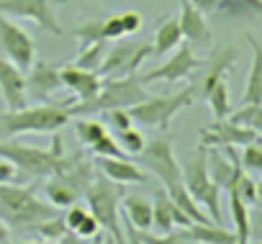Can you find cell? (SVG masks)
I'll use <instances>...</instances> for the list:
<instances>
[{"instance_id": "14", "label": "cell", "mask_w": 262, "mask_h": 244, "mask_svg": "<svg viewBox=\"0 0 262 244\" xmlns=\"http://www.w3.org/2000/svg\"><path fill=\"white\" fill-rule=\"evenodd\" d=\"M26 82V93L34 95L36 100H49L59 87H62V77H59V67L49 64V62H31V67L24 75Z\"/></svg>"}, {"instance_id": "48", "label": "cell", "mask_w": 262, "mask_h": 244, "mask_svg": "<svg viewBox=\"0 0 262 244\" xmlns=\"http://www.w3.org/2000/svg\"><path fill=\"white\" fill-rule=\"evenodd\" d=\"M93 244H116V241H113L108 234H95V236H93Z\"/></svg>"}, {"instance_id": "39", "label": "cell", "mask_w": 262, "mask_h": 244, "mask_svg": "<svg viewBox=\"0 0 262 244\" xmlns=\"http://www.w3.org/2000/svg\"><path fill=\"white\" fill-rule=\"evenodd\" d=\"M98 231H103V229H100V224L95 221V216H93L90 211H88V216H85V218L77 224V229H75V234L82 236V239H93Z\"/></svg>"}, {"instance_id": "50", "label": "cell", "mask_w": 262, "mask_h": 244, "mask_svg": "<svg viewBox=\"0 0 262 244\" xmlns=\"http://www.w3.org/2000/svg\"><path fill=\"white\" fill-rule=\"evenodd\" d=\"M259 3H262V0H259Z\"/></svg>"}, {"instance_id": "45", "label": "cell", "mask_w": 262, "mask_h": 244, "mask_svg": "<svg viewBox=\"0 0 262 244\" xmlns=\"http://www.w3.org/2000/svg\"><path fill=\"white\" fill-rule=\"evenodd\" d=\"M190 3H193L201 13H213V11H219V0H190Z\"/></svg>"}, {"instance_id": "19", "label": "cell", "mask_w": 262, "mask_h": 244, "mask_svg": "<svg viewBox=\"0 0 262 244\" xmlns=\"http://www.w3.org/2000/svg\"><path fill=\"white\" fill-rule=\"evenodd\" d=\"M239 59V49L234 47H221L216 49L208 59H203V82H201V95H206L219 80H226V72L234 67V62Z\"/></svg>"}, {"instance_id": "11", "label": "cell", "mask_w": 262, "mask_h": 244, "mask_svg": "<svg viewBox=\"0 0 262 244\" xmlns=\"http://www.w3.org/2000/svg\"><path fill=\"white\" fill-rule=\"evenodd\" d=\"M0 52L6 59H11L18 70H29L31 62L36 59V47L34 39L26 34L24 26H18L16 21H11L8 16L0 13Z\"/></svg>"}, {"instance_id": "36", "label": "cell", "mask_w": 262, "mask_h": 244, "mask_svg": "<svg viewBox=\"0 0 262 244\" xmlns=\"http://www.w3.org/2000/svg\"><path fill=\"white\" fill-rule=\"evenodd\" d=\"M90 152H93L95 157H128V154L121 149V144L116 142V137H111V134L100 137V139L90 147Z\"/></svg>"}, {"instance_id": "24", "label": "cell", "mask_w": 262, "mask_h": 244, "mask_svg": "<svg viewBox=\"0 0 262 244\" xmlns=\"http://www.w3.org/2000/svg\"><path fill=\"white\" fill-rule=\"evenodd\" d=\"M180 41H183V31H180L178 18L165 16V18L157 21V31H155V39H152V54H167L175 47H180Z\"/></svg>"}, {"instance_id": "4", "label": "cell", "mask_w": 262, "mask_h": 244, "mask_svg": "<svg viewBox=\"0 0 262 244\" xmlns=\"http://www.w3.org/2000/svg\"><path fill=\"white\" fill-rule=\"evenodd\" d=\"M85 198H88V211L95 216L100 229L116 244H126V231H123V224H121L123 188L118 183L108 180V178H93L90 185L85 188Z\"/></svg>"}, {"instance_id": "1", "label": "cell", "mask_w": 262, "mask_h": 244, "mask_svg": "<svg viewBox=\"0 0 262 244\" xmlns=\"http://www.w3.org/2000/svg\"><path fill=\"white\" fill-rule=\"evenodd\" d=\"M70 110L67 105H24L16 110H3L0 113V139H16L21 134H57L70 124Z\"/></svg>"}, {"instance_id": "6", "label": "cell", "mask_w": 262, "mask_h": 244, "mask_svg": "<svg viewBox=\"0 0 262 244\" xmlns=\"http://www.w3.org/2000/svg\"><path fill=\"white\" fill-rule=\"evenodd\" d=\"M0 157L8 160L16 170H24L29 175H59L70 157L62 154V139L54 137V147L52 149H36V147H26V144H16L13 139H0Z\"/></svg>"}, {"instance_id": "13", "label": "cell", "mask_w": 262, "mask_h": 244, "mask_svg": "<svg viewBox=\"0 0 262 244\" xmlns=\"http://www.w3.org/2000/svg\"><path fill=\"white\" fill-rule=\"evenodd\" d=\"M259 134L247 129V126H239L229 118H221V121H213L211 126H203L201 134H198V144L206 147V149H221V147H244V144H252L257 142Z\"/></svg>"}, {"instance_id": "23", "label": "cell", "mask_w": 262, "mask_h": 244, "mask_svg": "<svg viewBox=\"0 0 262 244\" xmlns=\"http://www.w3.org/2000/svg\"><path fill=\"white\" fill-rule=\"evenodd\" d=\"M247 41L252 47V67H249V75H247L242 103H262V44L252 34H247Z\"/></svg>"}, {"instance_id": "41", "label": "cell", "mask_w": 262, "mask_h": 244, "mask_svg": "<svg viewBox=\"0 0 262 244\" xmlns=\"http://www.w3.org/2000/svg\"><path fill=\"white\" fill-rule=\"evenodd\" d=\"M85 216H88V208H82V206L72 203V206H70V211H67V216H64V226H67L70 231H75V229H77V224H80Z\"/></svg>"}, {"instance_id": "27", "label": "cell", "mask_w": 262, "mask_h": 244, "mask_svg": "<svg viewBox=\"0 0 262 244\" xmlns=\"http://www.w3.org/2000/svg\"><path fill=\"white\" fill-rule=\"evenodd\" d=\"M203 98H206V103H208V108H211V113H213L216 121L229 118V113H231V98H229V82L226 80H219Z\"/></svg>"}, {"instance_id": "31", "label": "cell", "mask_w": 262, "mask_h": 244, "mask_svg": "<svg viewBox=\"0 0 262 244\" xmlns=\"http://www.w3.org/2000/svg\"><path fill=\"white\" fill-rule=\"evenodd\" d=\"M105 41H98V44H90V47H82L80 52H77V57H75V67H82V70H95L98 72V67H100V62H103V54H105V47H103Z\"/></svg>"}, {"instance_id": "42", "label": "cell", "mask_w": 262, "mask_h": 244, "mask_svg": "<svg viewBox=\"0 0 262 244\" xmlns=\"http://www.w3.org/2000/svg\"><path fill=\"white\" fill-rule=\"evenodd\" d=\"M226 8H231V11H252V13H262V3H259V0H229Z\"/></svg>"}, {"instance_id": "26", "label": "cell", "mask_w": 262, "mask_h": 244, "mask_svg": "<svg viewBox=\"0 0 262 244\" xmlns=\"http://www.w3.org/2000/svg\"><path fill=\"white\" fill-rule=\"evenodd\" d=\"M44 195H47V203H52L54 208H70L72 203H77V190L64 180V178H54L44 185Z\"/></svg>"}, {"instance_id": "43", "label": "cell", "mask_w": 262, "mask_h": 244, "mask_svg": "<svg viewBox=\"0 0 262 244\" xmlns=\"http://www.w3.org/2000/svg\"><path fill=\"white\" fill-rule=\"evenodd\" d=\"M13 180H16V167L0 157V183H13Z\"/></svg>"}, {"instance_id": "47", "label": "cell", "mask_w": 262, "mask_h": 244, "mask_svg": "<svg viewBox=\"0 0 262 244\" xmlns=\"http://www.w3.org/2000/svg\"><path fill=\"white\" fill-rule=\"evenodd\" d=\"M8 241H11V229H8V224L0 221V244H8Z\"/></svg>"}, {"instance_id": "10", "label": "cell", "mask_w": 262, "mask_h": 244, "mask_svg": "<svg viewBox=\"0 0 262 244\" xmlns=\"http://www.w3.org/2000/svg\"><path fill=\"white\" fill-rule=\"evenodd\" d=\"M152 57V44H137V41H118L111 47L108 54H103V62L98 67V75L105 77H126L137 75V70L144 64V59Z\"/></svg>"}, {"instance_id": "49", "label": "cell", "mask_w": 262, "mask_h": 244, "mask_svg": "<svg viewBox=\"0 0 262 244\" xmlns=\"http://www.w3.org/2000/svg\"><path fill=\"white\" fill-rule=\"evenodd\" d=\"M257 203H262V178H259V183H257Z\"/></svg>"}, {"instance_id": "37", "label": "cell", "mask_w": 262, "mask_h": 244, "mask_svg": "<svg viewBox=\"0 0 262 244\" xmlns=\"http://www.w3.org/2000/svg\"><path fill=\"white\" fill-rule=\"evenodd\" d=\"M142 244H188L180 231H167V234H147V231H137Z\"/></svg>"}, {"instance_id": "40", "label": "cell", "mask_w": 262, "mask_h": 244, "mask_svg": "<svg viewBox=\"0 0 262 244\" xmlns=\"http://www.w3.org/2000/svg\"><path fill=\"white\" fill-rule=\"evenodd\" d=\"M121 24H123V34L131 36V34H137V31L142 29L144 18H142L137 11H123V13H121Z\"/></svg>"}, {"instance_id": "15", "label": "cell", "mask_w": 262, "mask_h": 244, "mask_svg": "<svg viewBox=\"0 0 262 244\" xmlns=\"http://www.w3.org/2000/svg\"><path fill=\"white\" fill-rule=\"evenodd\" d=\"M178 24H180V31H183V39L188 44L195 47H211L213 44V34H211V26L206 21V13H201L190 0H183L180 3V16H178Z\"/></svg>"}, {"instance_id": "29", "label": "cell", "mask_w": 262, "mask_h": 244, "mask_svg": "<svg viewBox=\"0 0 262 244\" xmlns=\"http://www.w3.org/2000/svg\"><path fill=\"white\" fill-rule=\"evenodd\" d=\"M75 134H77V142L85 144V147H93L100 137L108 134V126L98 118H80L75 124Z\"/></svg>"}, {"instance_id": "2", "label": "cell", "mask_w": 262, "mask_h": 244, "mask_svg": "<svg viewBox=\"0 0 262 244\" xmlns=\"http://www.w3.org/2000/svg\"><path fill=\"white\" fill-rule=\"evenodd\" d=\"M57 216L52 203H44L36 195L34 185H11L0 183V221L18 229H31Z\"/></svg>"}, {"instance_id": "25", "label": "cell", "mask_w": 262, "mask_h": 244, "mask_svg": "<svg viewBox=\"0 0 262 244\" xmlns=\"http://www.w3.org/2000/svg\"><path fill=\"white\" fill-rule=\"evenodd\" d=\"M229 193V211H231V221H234V234H236V244H249L252 239V224H249V206L234 193V190H226Z\"/></svg>"}, {"instance_id": "38", "label": "cell", "mask_w": 262, "mask_h": 244, "mask_svg": "<svg viewBox=\"0 0 262 244\" xmlns=\"http://www.w3.org/2000/svg\"><path fill=\"white\" fill-rule=\"evenodd\" d=\"M103 36L105 41H116V39H123V24H121V13L118 16H111L103 21Z\"/></svg>"}, {"instance_id": "46", "label": "cell", "mask_w": 262, "mask_h": 244, "mask_svg": "<svg viewBox=\"0 0 262 244\" xmlns=\"http://www.w3.org/2000/svg\"><path fill=\"white\" fill-rule=\"evenodd\" d=\"M123 231H126V244H142V241H139V236H137V229L131 226V224H126V221H123Z\"/></svg>"}, {"instance_id": "34", "label": "cell", "mask_w": 262, "mask_h": 244, "mask_svg": "<svg viewBox=\"0 0 262 244\" xmlns=\"http://www.w3.org/2000/svg\"><path fill=\"white\" fill-rule=\"evenodd\" d=\"M239 162H242L244 172H262V147L257 142L244 144L242 154H239Z\"/></svg>"}, {"instance_id": "16", "label": "cell", "mask_w": 262, "mask_h": 244, "mask_svg": "<svg viewBox=\"0 0 262 244\" xmlns=\"http://www.w3.org/2000/svg\"><path fill=\"white\" fill-rule=\"evenodd\" d=\"M59 77H62V87H67L77 100H93L100 93V85H103V77L95 70H82V67H75V64L62 67Z\"/></svg>"}, {"instance_id": "7", "label": "cell", "mask_w": 262, "mask_h": 244, "mask_svg": "<svg viewBox=\"0 0 262 244\" xmlns=\"http://www.w3.org/2000/svg\"><path fill=\"white\" fill-rule=\"evenodd\" d=\"M195 95L198 90L193 85L178 90V93H170V95H157V98H147L137 105H131L128 113L131 118H134V124H142V126H155V129H162L167 131L170 124H172V118L190 108L195 103Z\"/></svg>"}, {"instance_id": "12", "label": "cell", "mask_w": 262, "mask_h": 244, "mask_svg": "<svg viewBox=\"0 0 262 244\" xmlns=\"http://www.w3.org/2000/svg\"><path fill=\"white\" fill-rule=\"evenodd\" d=\"M198 67H203V59L195 57L193 44L183 41V47H175V54H172L162 67H155V70H149V72H144V75H139V77H142L144 85L160 82V80H162V82H180V80H185L188 75H193Z\"/></svg>"}, {"instance_id": "8", "label": "cell", "mask_w": 262, "mask_h": 244, "mask_svg": "<svg viewBox=\"0 0 262 244\" xmlns=\"http://www.w3.org/2000/svg\"><path fill=\"white\" fill-rule=\"evenodd\" d=\"M137 157H139L142 167H147L162 183L165 190H172V188L183 185V167H180V160L172 149V139L167 134H160V137L149 139Z\"/></svg>"}, {"instance_id": "28", "label": "cell", "mask_w": 262, "mask_h": 244, "mask_svg": "<svg viewBox=\"0 0 262 244\" xmlns=\"http://www.w3.org/2000/svg\"><path fill=\"white\" fill-rule=\"evenodd\" d=\"M229 121L262 134V103H242L239 110L229 113Z\"/></svg>"}, {"instance_id": "33", "label": "cell", "mask_w": 262, "mask_h": 244, "mask_svg": "<svg viewBox=\"0 0 262 244\" xmlns=\"http://www.w3.org/2000/svg\"><path fill=\"white\" fill-rule=\"evenodd\" d=\"M226 190H234L249 208L257 203V183H254V180L249 178V172H244V170H242V175L236 178V183H234L231 188H226Z\"/></svg>"}, {"instance_id": "9", "label": "cell", "mask_w": 262, "mask_h": 244, "mask_svg": "<svg viewBox=\"0 0 262 244\" xmlns=\"http://www.w3.org/2000/svg\"><path fill=\"white\" fill-rule=\"evenodd\" d=\"M67 0H0V13L8 18H26L52 36H62V26L57 21V6Z\"/></svg>"}, {"instance_id": "5", "label": "cell", "mask_w": 262, "mask_h": 244, "mask_svg": "<svg viewBox=\"0 0 262 244\" xmlns=\"http://www.w3.org/2000/svg\"><path fill=\"white\" fill-rule=\"evenodd\" d=\"M180 167H183V183L188 193L195 198L201 208L208 211L213 224H221V188L213 183L208 172V149L198 144L195 152L183 157Z\"/></svg>"}, {"instance_id": "3", "label": "cell", "mask_w": 262, "mask_h": 244, "mask_svg": "<svg viewBox=\"0 0 262 244\" xmlns=\"http://www.w3.org/2000/svg\"><path fill=\"white\" fill-rule=\"evenodd\" d=\"M147 90L139 75H126V77H105L100 85V93L93 100H77L75 108L67 105L70 116H93L103 113L108 108H131L142 100H147Z\"/></svg>"}, {"instance_id": "44", "label": "cell", "mask_w": 262, "mask_h": 244, "mask_svg": "<svg viewBox=\"0 0 262 244\" xmlns=\"http://www.w3.org/2000/svg\"><path fill=\"white\" fill-rule=\"evenodd\" d=\"M249 224H252V234L262 239V208H257V211L249 213Z\"/></svg>"}, {"instance_id": "20", "label": "cell", "mask_w": 262, "mask_h": 244, "mask_svg": "<svg viewBox=\"0 0 262 244\" xmlns=\"http://www.w3.org/2000/svg\"><path fill=\"white\" fill-rule=\"evenodd\" d=\"M180 236L188 244H236V234L213 221L180 226Z\"/></svg>"}, {"instance_id": "21", "label": "cell", "mask_w": 262, "mask_h": 244, "mask_svg": "<svg viewBox=\"0 0 262 244\" xmlns=\"http://www.w3.org/2000/svg\"><path fill=\"white\" fill-rule=\"evenodd\" d=\"M98 167L103 172V178L118 183V185H126V183H147V172L128 162V157H98Z\"/></svg>"}, {"instance_id": "35", "label": "cell", "mask_w": 262, "mask_h": 244, "mask_svg": "<svg viewBox=\"0 0 262 244\" xmlns=\"http://www.w3.org/2000/svg\"><path fill=\"white\" fill-rule=\"evenodd\" d=\"M103 116H105L103 124L113 131H123L128 126H134V118H131L128 108H108V110H103Z\"/></svg>"}, {"instance_id": "30", "label": "cell", "mask_w": 262, "mask_h": 244, "mask_svg": "<svg viewBox=\"0 0 262 244\" xmlns=\"http://www.w3.org/2000/svg\"><path fill=\"white\" fill-rule=\"evenodd\" d=\"M116 142L121 144V149H123L128 157H137V154L144 149V144H147L144 134H142L139 129H134V126H128V129H123V131H116Z\"/></svg>"}, {"instance_id": "22", "label": "cell", "mask_w": 262, "mask_h": 244, "mask_svg": "<svg viewBox=\"0 0 262 244\" xmlns=\"http://www.w3.org/2000/svg\"><path fill=\"white\" fill-rule=\"evenodd\" d=\"M121 216L137 231H147V229H152V201H147L142 195H123L121 198Z\"/></svg>"}, {"instance_id": "17", "label": "cell", "mask_w": 262, "mask_h": 244, "mask_svg": "<svg viewBox=\"0 0 262 244\" xmlns=\"http://www.w3.org/2000/svg\"><path fill=\"white\" fill-rule=\"evenodd\" d=\"M0 95H3L8 110L24 108L26 105V82H24V70H18L11 59L0 54Z\"/></svg>"}, {"instance_id": "18", "label": "cell", "mask_w": 262, "mask_h": 244, "mask_svg": "<svg viewBox=\"0 0 262 244\" xmlns=\"http://www.w3.org/2000/svg\"><path fill=\"white\" fill-rule=\"evenodd\" d=\"M188 224L193 221L175 206V201L165 190H157L152 198V226L160 234H167V231H175V226H188Z\"/></svg>"}, {"instance_id": "32", "label": "cell", "mask_w": 262, "mask_h": 244, "mask_svg": "<svg viewBox=\"0 0 262 244\" xmlns=\"http://www.w3.org/2000/svg\"><path fill=\"white\" fill-rule=\"evenodd\" d=\"M75 39L82 47H90V44H98V41H105L103 36V21H85L75 29Z\"/></svg>"}]
</instances>
